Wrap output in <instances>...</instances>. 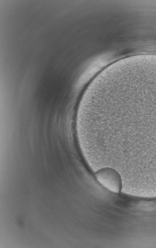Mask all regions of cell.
Listing matches in <instances>:
<instances>
[{"label":"cell","instance_id":"1","mask_svg":"<svg viewBox=\"0 0 156 248\" xmlns=\"http://www.w3.org/2000/svg\"><path fill=\"white\" fill-rule=\"evenodd\" d=\"M98 182L109 191L119 193L122 188V182L119 173L115 170L105 168L99 170L96 174Z\"/></svg>","mask_w":156,"mask_h":248}]
</instances>
